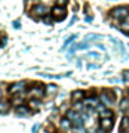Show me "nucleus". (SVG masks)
<instances>
[{"instance_id":"f257e3e1","label":"nucleus","mask_w":129,"mask_h":133,"mask_svg":"<svg viewBox=\"0 0 129 133\" xmlns=\"http://www.w3.org/2000/svg\"><path fill=\"white\" fill-rule=\"evenodd\" d=\"M129 15V8L126 6H119L111 10V17L115 19H125Z\"/></svg>"},{"instance_id":"f03ea898","label":"nucleus","mask_w":129,"mask_h":133,"mask_svg":"<svg viewBox=\"0 0 129 133\" xmlns=\"http://www.w3.org/2000/svg\"><path fill=\"white\" fill-rule=\"evenodd\" d=\"M51 15H53V18H56V19H58V21L64 19L65 15H67L65 7H62V6H54V7L51 8Z\"/></svg>"},{"instance_id":"7ed1b4c3","label":"nucleus","mask_w":129,"mask_h":133,"mask_svg":"<svg viewBox=\"0 0 129 133\" xmlns=\"http://www.w3.org/2000/svg\"><path fill=\"white\" fill-rule=\"evenodd\" d=\"M32 14L35 15V17H44V15H47L49 14V8L44 6V4H36V6H33L32 7Z\"/></svg>"},{"instance_id":"20e7f679","label":"nucleus","mask_w":129,"mask_h":133,"mask_svg":"<svg viewBox=\"0 0 129 133\" xmlns=\"http://www.w3.org/2000/svg\"><path fill=\"white\" fill-rule=\"evenodd\" d=\"M114 98H115V96L112 94L110 90H106L100 94V100H101V103L106 104V105H111V104L114 103Z\"/></svg>"},{"instance_id":"39448f33","label":"nucleus","mask_w":129,"mask_h":133,"mask_svg":"<svg viewBox=\"0 0 129 133\" xmlns=\"http://www.w3.org/2000/svg\"><path fill=\"white\" fill-rule=\"evenodd\" d=\"M112 126H114V122H112V118H101L100 121V128L106 132H110Z\"/></svg>"},{"instance_id":"423d86ee","label":"nucleus","mask_w":129,"mask_h":133,"mask_svg":"<svg viewBox=\"0 0 129 133\" xmlns=\"http://www.w3.org/2000/svg\"><path fill=\"white\" fill-rule=\"evenodd\" d=\"M24 87H25V82H15L14 85L10 86L8 91H10L11 94H17V93H20V91H22Z\"/></svg>"},{"instance_id":"0eeeda50","label":"nucleus","mask_w":129,"mask_h":133,"mask_svg":"<svg viewBox=\"0 0 129 133\" xmlns=\"http://www.w3.org/2000/svg\"><path fill=\"white\" fill-rule=\"evenodd\" d=\"M44 93H46V90H44L42 86L32 87L31 91H29V94H31L32 97H35V98H40V97H43V94H44Z\"/></svg>"},{"instance_id":"6e6552de","label":"nucleus","mask_w":129,"mask_h":133,"mask_svg":"<svg viewBox=\"0 0 129 133\" xmlns=\"http://www.w3.org/2000/svg\"><path fill=\"white\" fill-rule=\"evenodd\" d=\"M83 97H85V93H83V90H74L72 94H71V98H72L74 103L83 101Z\"/></svg>"},{"instance_id":"1a4fd4ad","label":"nucleus","mask_w":129,"mask_h":133,"mask_svg":"<svg viewBox=\"0 0 129 133\" xmlns=\"http://www.w3.org/2000/svg\"><path fill=\"white\" fill-rule=\"evenodd\" d=\"M97 104H99V100L96 98V97H89V98L83 100V105L87 107L89 110H92V108H94V107H97Z\"/></svg>"},{"instance_id":"9d476101","label":"nucleus","mask_w":129,"mask_h":133,"mask_svg":"<svg viewBox=\"0 0 129 133\" xmlns=\"http://www.w3.org/2000/svg\"><path fill=\"white\" fill-rule=\"evenodd\" d=\"M60 128L64 129V130H68V129L72 128V121L68 119L67 116H65V118H61V121H60Z\"/></svg>"},{"instance_id":"9b49d317","label":"nucleus","mask_w":129,"mask_h":133,"mask_svg":"<svg viewBox=\"0 0 129 133\" xmlns=\"http://www.w3.org/2000/svg\"><path fill=\"white\" fill-rule=\"evenodd\" d=\"M129 129V118L128 116H124L122 121H121V126H119V132L122 133L125 130H128Z\"/></svg>"},{"instance_id":"f8f14e48","label":"nucleus","mask_w":129,"mask_h":133,"mask_svg":"<svg viewBox=\"0 0 129 133\" xmlns=\"http://www.w3.org/2000/svg\"><path fill=\"white\" fill-rule=\"evenodd\" d=\"M119 110L125 112V111H128L129 110V98L128 97H124L122 100H121V103H119Z\"/></svg>"},{"instance_id":"ddd939ff","label":"nucleus","mask_w":129,"mask_h":133,"mask_svg":"<svg viewBox=\"0 0 129 133\" xmlns=\"http://www.w3.org/2000/svg\"><path fill=\"white\" fill-rule=\"evenodd\" d=\"M79 115L78 112H76V110H69L68 112H67V118L68 119H71V121H75V119H78L79 118Z\"/></svg>"},{"instance_id":"4468645a","label":"nucleus","mask_w":129,"mask_h":133,"mask_svg":"<svg viewBox=\"0 0 129 133\" xmlns=\"http://www.w3.org/2000/svg\"><path fill=\"white\" fill-rule=\"evenodd\" d=\"M110 40L112 42V43H114L117 47L119 49V51L121 53H125V49H124V44H122V42L121 40H118V39H114V37H110Z\"/></svg>"},{"instance_id":"2eb2a0df","label":"nucleus","mask_w":129,"mask_h":133,"mask_svg":"<svg viewBox=\"0 0 129 133\" xmlns=\"http://www.w3.org/2000/svg\"><path fill=\"white\" fill-rule=\"evenodd\" d=\"M17 114L18 115H28L29 114V108H27V107H24V105H18L17 107Z\"/></svg>"},{"instance_id":"dca6fc26","label":"nucleus","mask_w":129,"mask_h":133,"mask_svg":"<svg viewBox=\"0 0 129 133\" xmlns=\"http://www.w3.org/2000/svg\"><path fill=\"white\" fill-rule=\"evenodd\" d=\"M8 107H10V104L7 101H4V100H0V112H6L8 111Z\"/></svg>"},{"instance_id":"f3484780","label":"nucleus","mask_w":129,"mask_h":133,"mask_svg":"<svg viewBox=\"0 0 129 133\" xmlns=\"http://www.w3.org/2000/svg\"><path fill=\"white\" fill-rule=\"evenodd\" d=\"M99 112H100V116H101V118H112V112L110 110H101Z\"/></svg>"},{"instance_id":"a211bd4d","label":"nucleus","mask_w":129,"mask_h":133,"mask_svg":"<svg viewBox=\"0 0 129 133\" xmlns=\"http://www.w3.org/2000/svg\"><path fill=\"white\" fill-rule=\"evenodd\" d=\"M100 39H101V36H100V35H96V33H90V35H87V36L85 37L86 42H89V40H100Z\"/></svg>"},{"instance_id":"6ab92c4d","label":"nucleus","mask_w":129,"mask_h":133,"mask_svg":"<svg viewBox=\"0 0 129 133\" xmlns=\"http://www.w3.org/2000/svg\"><path fill=\"white\" fill-rule=\"evenodd\" d=\"M39 105H40V101L37 98L29 100V107H31V108H39Z\"/></svg>"},{"instance_id":"aec40b11","label":"nucleus","mask_w":129,"mask_h":133,"mask_svg":"<svg viewBox=\"0 0 129 133\" xmlns=\"http://www.w3.org/2000/svg\"><path fill=\"white\" fill-rule=\"evenodd\" d=\"M57 91V86L56 85H49L47 87H46V93L47 94H54Z\"/></svg>"},{"instance_id":"412c9836","label":"nucleus","mask_w":129,"mask_h":133,"mask_svg":"<svg viewBox=\"0 0 129 133\" xmlns=\"http://www.w3.org/2000/svg\"><path fill=\"white\" fill-rule=\"evenodd\" d=\"M11 104H12V105H14V107L22 105V104H24V100L21 98V97H15V98H14V100H12V101H11Z\"/></svg>"},{"instance_id":"4be33fe9","label":"nucleus","mask_w":129,"mask_h":133,"mask_svg":"<svg viewBox=\"0 0 129 133\" xmlns=\"http://www.w3.org/2000/svg\"><path fill=\"white\" fill-rule=\"evenodd\" d=\"M75 39H76V35H74V36H71V37H68V39L65 40V43H64V46H62V50L68 47V46H69V43H72V42H74Z\"/></svg>"},{"instance_id":"5701e85b","label":"nucleus","mask_w":129,"mask_h":133,"mask_svg":"<svg viewBox=\"0 0 129 133\" xmlns=\"http://www.w3.org/2000/svg\"><path fill=\"white\" fill-rule=\"evenodd\" d=\"M89 46L90 44L85 40V42H82V43H79V49H81V50H86V49H89Z\"/></svg>"},{"instance_id":"b1692460","label":"nucleus","mask_w":129,"mask_h":133,"mask_svg":"<svg viewBox=\"0 0 129 133\" xmlns=\"http://www.w3.org/2000/svg\"><path fill=\"white\" fill-rule=\"evenodd\" d=\"M87 57H90V58H96V60H99V58H100V54H99V53H96V51H90L89 54H87Z\"/></svg>"},{"instance_id":"393cba45","label":"nucleus","mask_w":129,"mask_h":133,"mask_svg":"<svg viewBox=\"0 0 129 133\" xmlns=\"http://www.w3.org/2000/svg\"><path fill=\"white\" fill-rule=\"evenodd\" d=\"M122 78H124L125 82H129V69H126V71L122 72Z\"/></svg>"},{"instance_id":"a878e982","label":"nucleus","mask_w":129,"mask_h":133,"mask_svg":"<svg viewBox=\"0 0 129 133\" xmlns=\"http://www.w3.org/2000/svg\"><path fill=\"white\" fill-rule=\"evenodd\" d=\"M78 49H79V44L74 43V46H72V47L69 49V54H74V53H75V50H78Z\"/></svg>"},{"instance_id":"bb28decb","label":"nucleus","mask_w":129,"mask_h":133,"mask_svg":"<svg viewBox=\"0 0 129 133\" xmlns=\"http://www.w3.org/2000/svg\"><path fill=\"white\" fill-rule=\"evenodd\" d=\"M67 3H68V0H57V6L65 7V6H67Z\"/></svg>"},{"instance_id":"cd10ccee","label":"nucleus","mask_w":129,"mask_h":133,"mask_svg":"<svg viewBox=\"0 0 129 133\" xmlns=\"http://www.w3.org/2000/svg\"><path fill=\"white\" fill-rule=\"evenodd\" d=\"M87 68H89V69H97L99 65L97 64H89V65H87Z\"/></svg>"},{"instance_id":"c85d7f7f","label":"nucleus","mask_w":129,"mask_h":133,"mask_svg":"<svg viewBox=\"0 0 129 133\" xmlns=\"http://www.w3.org/2000/svg\"><path fill=\"white\" fill-rule=\"evenodd\" d=\"M46 17V15H44ZM44 22L46 24H51V17H46V18H44Z\"/></svg>"},{"instance_id":"c756f323","label":"nucleus","mask_w":129,"mask_h":133,"mask_svg":"<svg viewBox=\"0 0 129 133\" xmlns=\"http://www.w3.org/2000/svg\"><path fill=\"white\" fill-rule=\"evenodd\" d=\"M37 129H39V125H35V126L32 128V133H37Z\"/></svg>"},{"instance_id":"7c9ffc66","label":"nucleus","mask_w":129,"mask_h":133,"mask_svg":"<svg viewBox=\"0 0 129 133\" xmlns=\"http://www.w3.org/2000/svg\"><path fill=\"white\" fill-rule=\"evenodd\" d=\"M96 46H97V47H99V49H101V50H106V47H104V46H103V44H100V43H99V44H96Z\"/></svg>"},{"instance_id":"2f4dec72","label":"nucleus","mask_w":129,"mask_h":133,"mask_svg":"<svg viewBox=\"0 0 129 133\" xmlns=\"http://www.w3.org/2000/svg\"><path fill=\"white\" fill-rule=\"evenodd\" d=\"M14 26H15V28H20V24H18V21H15V22H14Z\"/></svg>"},{"instance_id":"473e14b6","label":"nucleus","mask_w":129,"mask_h":133,"mask_svg":"<svg viewBox=\"0 0 129 133\" xmlns=\"http://www.w3.org/2000/svg\"><path fill=\"white\" fill-rule=\"evenodd\" d=\"M125 35H126V36H129V31H128V32H125Z\"/></svg>"},{"instance_id":"72a5a7b5","label":"nucleus","mask_w":129,"mask_h":133,"mask_svg":"<svg viewBox=\"0 0 129 133\" xmlns=\"http://www.w3.org/2000/svg\"><path fill=\"white\" fill-rule=\"evenodd\" d=\"M0 97H2V90H0Z\"/></svg>"},{"instance_id":"f704fd0d","label":"nucleus","mask_w":129,"mask_h":133,"mask_svg":"<svg viewBox=\"0 0 129 133\" xmlns=\"http://www.w3.org/2000/svg\"><path fill=\"white\" fill-rule=\"evenodd\" d=\"M126 132H128V133H129V129H128V130H126Z\"/></svg>"},{"instance_id":"c9c22d12","label":"nucleus","mask_w":129,"mask_h":133,"mask_svg":"<svg viewBox=\"0 0 129 133\" xmlns=\"http://www.w3.org/2000/svg\"><path fill=\"white\" fill-rule=\"evenodd\" d=\"M111 2H114V0H111Z\"/></svg>"}]
</instances>
